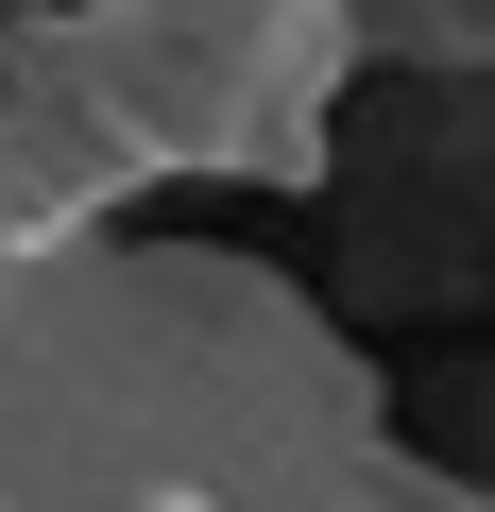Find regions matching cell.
<instances>
[{
    "label": "cell",
    "instance_id": "5b68a950",
    "mask_svg": "<svg viewBox=\"0 0 495 512\" xmlns=\"http://www.w3.org/2000/svg\"><path fill=\"white\" fill-rule=\"evenodd\" d=\"M0 18H18V0H0Z\"/></svg>",
    "mask_w": 495,
    "mask_h": 512
},
{
    "label": "cell",
    "instance_id": "7a4b0ae2",
    "mask_svg": "<svg viewBox=\"0 0 495 512\" xmlns=\"http://www.w3.org/2000/svg\"><path fill=\"white\" fill-rule=\"evenodd\" d=\"M171 188H325L359 0H69Z\"/></svg>",
    "mask_w": 495,
    "mask_h": 512
},
{
    "label": "cell",
    "instance_id": "277c9868",
    "mask_svg": "<svg viewBox=\"0 0 495 512\" xmlns=\"http://www.w3.org/2000/svg\"><path fill=\"white\" fill-rule=\"evenodd\" d=\"M239 512H495V495L444 478V461H410L393 427H359V444H325V461H274Z\"/></svg>",
    "mask_w": 495,
    "mask_h": 512
},
{
    "label": "cell",
    "instance_id": "6da1fadb",
    "mask_svg": "<svg viewBox=\"0 0 495 512\" xmlns=\"http://www.w3.org/2000/svg\"><path fill=\"white\" fill-rule=\"evenodd\" d=\"M376 427V359L222 239H52L0 291V512H154V495H257Z\"/></svg>",
    "mask_w": 495,
    "mask_h": 512
},
{
    "label": "cell",
    "instance_id": "3957f363",
    "mask_svg": "<svg viewBox=\"0 0 495 512\" xmlns=\"http://www.w3.org/2000/svg\"><path fill=\"white\" fill-rule=\"evenodd\" d=\"M154 188H171V171H154V137L120 120L86 18H69V0H18V18H0V205H18L35 239H103V222H137Z\"/></svg>",
    "mask_w": 495,
    "mask_h": 512
}]
</instances>
